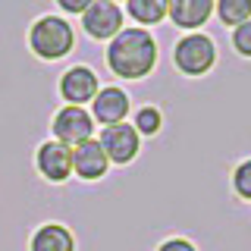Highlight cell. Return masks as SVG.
<instances>
[{
  "label": "cell",
  "instance_id": "6da1fadb",
  "mask_svg": "<svg viewBox=\"0 0 251 251\" xmlns=\"http://www.w3.org/2000/svg\"><path fill=\"white\" fill-rule=\"evenodd\" d=\"M107 66L110 73L123 82H138L151 75L157 66V41L148 28L132 25L123 28L113 41L107 44Z\"/></svg>",
  "mask_w": 251,
  "mask_h": 251
},
{
  "label": "cell",
  "instance_id": "7a4b0ae2",
  "mask_svg": "<svg viewBox=\"0 0 251 251\" xmlns=\"http://www.w3.org/2000/svg\"><path fill=\"white\" fill-rule=\"evenodd\" d=\"M28 47L41 60H63L75 47V31L60 16H41V19L31 22Z\"/></svg>",
  "mask_w": 251,
  "mask_h": 251
},
{
  "label": "cell",
  "instance_id": "3957f363",
  "mask_svg": "<svg viewBox=\"0 0 251 251\" xmlns=\"http://www.w3.org/2000/svg\"><path fill=\"white\" fill-rule=\"evenodd\" d=\"M173 63L176 69L188 78H198V75H207L210 69L217 66V44L210 35L204 31H188L176 41L173 47Z\"/></svg>",
  "mask_w": 251,
  "mask_h": 251
},
{
  "label": "cell",
  "instance_id": "277c9868",
  "mask_svg": "<svg viewBox=\"0 0 251 251\" xmlns=\"http://www.w3.org/2000/svg\"><path fill=\"white\" fill-rule=\"evenodd\" d=\"M123 22H126V13L113 0H94L88 10L82 13V25L94 41H113L123 31Z\"/></svg>",
  "mask_w": 251,
  "mask_h": 251
},
{
  "label": "cell",
  "instance_id": "5b68a950",
  "mask_svg": "<svg viewBox=\"0 0 251 251\" xmlns=\"http://www.w3.org/2000/svg\"><path fill=\"white\" fill-rule=\"evenodd\" d=\"M50 129H53V138H57V141H63V145H73V148H75L78 141L94 138V116H91L85 107L69 104V107L57 110V116H53Z\"/></svg>",
  "mask_w": 251,
  "mask_h": 251
},
{
  "label": "cell",
  "instance_id": "8992f818",
  "mask_svg": "<svg viewBox=\"0 0 251 251\" xmlns=\"http://www.w3.org/2000/svg\"><path fill=\"white\" fill-rule=\"evenodd\" d=\"M38 173L47 179V182H66L73 176V148L63 145V141H44L35 154Z\"/></svg>",
  "mask_w": 251,
  "mask_h": 251
},
{
  "label": "cell",
  "instance_id": "52a82bcc",
  "mask_svg": "<svg viewBox=\"0 0 251 251\" xmlns=\"http://www.w3.org/2000/svg\"><path fill=\"white\" fill-rule=\"evenodd\" d=\"M100 145L110 157V163H129L132 157H138V148H141V135L135 132L132 123H120V126H104L100 132Z\"/></svg>",
  "mask_w": 251,
  "mask_h": 251
},
{
  "label": "cell",
  "instance_id": "ba28073f",
  "mask_svg": "<svg viewBox=\"0 0 251 251\" xmlns=\"http://www.w3.org/2000/svg\"><path fill=\"white\" fill-rule=\"evenodd\" d=\"M107 167H110V157L98 138H85L73 148V173L78 179L94 182V179L107 176Z\"/></svg>",
  "mask_w": 251,
  "mask_h": 251
},
{
  "label": "cell",
  "instance_id": "9c48e42d",
  "mask_svg": "<svg viewBox=\"0 0 251 251\" xmlns=\"http://www.w3.org/2000/svg\"><path fill=\"white\" fill-rule=\"evenodd\" d=\"M129 110H132L129 94H126L123 88H116V85L100 88L98 98L91 100V116H94V123H100V126H120V123H126Z\"/></svg>",
  "mask_w": 251,
  "mask_h": 251
},
{
  "label": "cell",
  "instance_id": "30bf717a",
  "mask_svg": "<svg viewBox=\"0 0 251 251\" xmlns=\"http://www.w3.org/2000/svg\"><path fill=\"white\" fill-rule=\"evenodd\" d=\"M98 91H100V82L94 75V69H88V66H73L60 78V94L66 104H75V107L91 104L98 98Z\"/></svg>",
  "mask_w": 251,
  "mask_h": 251
},
{
  "label": "cell",
  "instance_id": "8fae6325",
  "mask_svg": "<svg viewBox=\"0 0 251 251\" xmlns=\"http://www.w3.org/2000/svg\"><path fill=\"white\" fill-rule=\"evenodd\" d=\"M217 0H170V22L182 31H198L210 22Z\"/></svg>",
  "mask_w": 251,
  "mask_h": 251
},
{
  "label": "cell",
  "instance_id": "7c38bea8",
  "mask_svg": "<svg viewBox=\"0 0 251 251\" xmlns=\"http://www.w3.org/2000/svg\"><path fill=\"white\" fill-rule=\"evenodd\" d=\"M31 251H75V239L66 226L47 223L31 235Z\"/></svg>",
  "mask_w": 251,
  "mask_h": 251
},
{
  "label": "cell",
  "instance_id": "4fadbf2b",
  "mask_svg": "<svg viewBox=\"0 0 251 251\" xmlns=\"http://www.w3.org/2000/svg\"><path fill=\"white\" fill-rule=\"evenodd\" d=\"M126 13H129L141 28L160 25L170 16V0H126Z\"/></svg>",
  "mask_w": 251,
  "mask_h": 251
},
{
  "label": "cell",
  "instance_id": "5bb4252c",
  "mask_svg": "<svg viewBox=\"0 0 251 251\" xmlns=\"http://www.w3.org/2000/svg\"><path fill=\"white\" fill-rule=\"evenodd\" d=\"M217 19L226 28H235L251 19V0H217Z\"/></svg>",
  "mask_w": 251,
  "mask_h": 251
},
{
  "label": "cell",
  "instance_id": "9a60e30c",
  "mask_svg": "<svg viewBox=\"0 0 251 251\" xmlns=\"http://www.w3.org/2000/svg\"><path fill=\"white\" fill-rule=\"evenodd\" d=\"M132 126H135V132L138 135H157L160 132V126H163V113L157 107H138L135 110V116H132Z\"/></svg>",
  "mask_w": 251,
  "mask_h": 251
},
{
  "label": "cell",
  "instance_id": "2e32d148",
  "mask_svg": "<svg viewBox=\"0 0 251 251\" xmlns=\"http://www.w3.org/2000/svg\"><path fill=\"white\" fill-rule=\"evenodd\" d=\"M232 192L239 195L242 201H251V157L242 160L239 167L232 170Z\"/></svg>",
  "mask_w": 251,
  "mask_h": 251
},
{
  "label": "cell",
  "instance_id": "e0dca14e",
  "mask_svg": "<svg viewBox=\"0 0 251 251\" xmlns=\"http://www.w3.org/2000/svg\"><path fill=\"white\" fill-rule=\"evenodd\" d=\"M232 50L239 53V57H248L251 60V19L232 28Z\"/></svg>",
  "mask_w": 251,
  "mask_h": 251
},
{
  "label": "cell",
  "instance_id": "ac0fdd59",
  "mask_svg": "<svg viewBox=\"0 0 251 251\" xmlns=\"http://www.w3.org/2000/svg\"><path fill=\"white\" fill-rule=\"evenodd\" d=\"M91 3H94V0H57L60 10H63V13H73V16H82Z\"/></svg>",
  "mask_w": 251,
  "mask_h": 251
},
{
  "label": "cell",
  "instance_id": "d6986e66",
  "mask_svg": "<svg viewBox=\"0 0 251 251\" xmlns=\"http://www.w3.org/2000/svg\"><path fill=\"white\" fill-rule=\"evenodd\" d=\"M157 251H198V248H195L188 239H167Z\"/></svg>",
  "mask_w": 251,
  "mask_h": 251
},
{
  "label": "cell",
  "instance_id": "ffe728a7",
  "mask_svg": "<svg viewBox=\"0 0 251 251\" xmlns=\"http://www.w3.org/2000/svg\"><path fill=\"white\" fill-rule=\"evenodd\" d=\"M113 3H116V0H113Z\"/></svg>",
  "mask_w": 251,
  "mask_h": 251
}]
</instances>
